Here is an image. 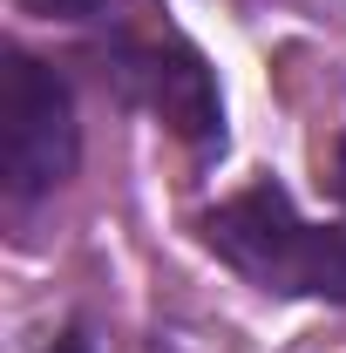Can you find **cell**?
Listing matches in <instances>:
<instances>
[{
    "label": "cell",
    "instance_id": "obj_4",
    "mask_svg": "<svg viewBox=\"0 0 346 353\" xmlns=\"http://www.w3.org/2000/svg\"><path fill=\"white\" fill-rule=\"evenodd\" d=\"M333 176H340V204H346V136H340V157H333Z\"/></svg>",
    "mask_w": 346,
    "mask_h": 353
},
{
    "label": "cell",
    "instance_id": "obj_5",
    "mask_svg": "<svg viewBox=\"0 0 346 353\" xmlns=\"http://www.w3.org/2000/svg\"><path fill=\"white\" fill-rule=\"evenodd\" d=\"M54 353H88V340H82V333H68V340H61Z\"/></svg>",
    "mask_w": 346,
    "mask_h": 353
},
{
    "label": "cell",
    "instance_id": "obj_3",
    "mask_svg": "<svg viewBox=\"0 0 346 353\" xmlns=\"http://www.w3.org/2000/svg\"><path fill=\"white\" fill-rule=\"evenodd\" d=\"M130 61L136 88L150 95V109L170 123L176 136H217V95H211V75H204V61L190 54V48H130L123 54Z\"/></svg>",
    "mask_w": 346,
    "mask_h": 353
},
{
    "label": "cell",
    "instance_id": "obj_2",
    "mask_svg": "<svg viewBox=\"0 0 346 353\" xmlns=\"http://www.w3.org/2000/svg\"><path fill=\"white\" fill-rule=\"evenodd\" d=\"M82 157V130H75V102H68V82L7 48V68H0V176H7V197H41L61 176L75 170Z\"/></svg>",
    "mask_w": 346,
    "mask_h": 353
},
{
    "label": "cell",
    "instance_id": "obj_1",
    "mask_svg": "<svg viewBox=\"0 0 346 353\" xmlns=\"http://www.w3.org/2000/svg\"><path fill=\"white\" fill-rule=\"evenodd\" d=\"M211 252L278 299H346V231L292 211L278 183H252L204 218Z\"/></svg>",
    "mask_w": 346,
    "mask_h": 353
}]
</instances>
